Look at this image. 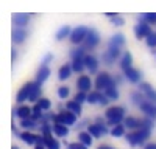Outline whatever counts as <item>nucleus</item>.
Returning a JSON list of instances; mask_svg holds the SVG:
<instances>
[{
	"mask_svg": "<svg viewBox=\"0 0 156 149\" xmlns=\"http://www.w3.org/2000/svg\"><path fill=\"white\" fill-rule=\"evenodd\" d=\"M87 33H89V28H86V27H83V25H81V27H76V28L72 30L69 39H70V42L73 45H83L84 41H86Z\"/></svg>",
	"mask_w": 156,
	"mask_h": 149,
	"instance_id": "obj_7",
	"label": "nucleus"
},
{
	"mask_svg": "<svg viewBox=\"0 0 156 149\" xmlns=\"http://www.w3.org/2000/svg\"><path fill=\"white\" fill-rule=\"evenodd\" d=\"M114 84H115V82H114V78L111 76L109 73H106V71L97 73V78H95V82H94V85H95L97 90L105 92L108 87H111V85H114Z\"/></svg>",
	"mask_w": 156,
	"mask_h": 149,
	"instance_id": "obj_5",
	"label": "nucleus"
},
{
	"mask_svg": "<svg viewBox=\"0 0 156 149\" xmlns=\"http://www.w3.org/2000/svg\"><path fill=\"white\" fill-rule=\"evenodd\" d=\"M44 146L47 149H59L61 147L59 141L56 138H53V135H51V137H44Z\"/></svg>",
	"mask_w": 156,
	"mask_h": 149,
	"instance_id": "obj_33",
	"label": "nucleus"
},
{
	"mask_svg": "<svg viewBox=\"0 0 156 149\" xmlns=\"http://www.w3.org/2000/svg\"><path fill=\"white\" fill-rule=\"evenodd\" d=\"M31 112H33V107L20 104V106L14 110V115H16L17 118H20V120H25V118H30V117H31Z\"/></svg>",
	"mask_w": 156,
	"mask_h": 149,
	"instance_id": "obj_23",
	"label": "nucleus"
},
{
	"mask_svg": "<svg viewBox=\"0 0 156 149\" xmlns=\"http://www.w3.org/2000/svg\"><path fill=\"white\" fill-rule=\"evenodd\" d=\"M120 58H122L120 48L119 47H111V45H108L106 51L101 55V61H103V64H106V65L115 64V61H120Z\"/></svg>",
	"mask_w": 156,
	"mask_h": 149,
	"instance_id": "obj_4",
	"label": "nucleus"
},
{
	"mask_svg": "<svg viewBox=\"0 0 156 149\" xmlns=\"http://www.w3.org/2000/svg\"><path fill=\"white\" fill-rule=\"evenodd\" d=\"M34 149H47V147H45V146H42V144H36V146H34Z\"/></svg>",
	"mask_w": 156,
	"mask_h": 149,
	"instance_id": "obj_48",
	"label": "nucleus"
},
{
	"mask_svg": "<svg viewBox=\"0 0 156 149\" xmlns=\"http://www.w3.org/2000/svg\"><path fill=\"white\" fill-rule=\"evenodd\" d=\"M51 129H53V134L59 138H64V137L69 135V126L66 124H61V123H53L51 124Z\"/></svg>",
	"mask_w": 156,
	"mask_h": 149,
	"instance_id": "obj_21",
	"label": "nucleus"
},
{
	"mask_svg": "<svg viewBox=\"0 0 156 149\" xmlns=\"http://www.w3.org/2000/svg\"><path fill=\"white\" fill-rule=\"evenodd\" d=\"M105 118H106V124L111 127L115 126V124H120L125 120V109L122 106H111L105 112Z\"/></svg>",
	"mask_w": 156,
	"mask_h": 149,
	"instance_id": "obj_1",
	"label": "nucleus"
},
{
	"mask_svg": "<svg viewBox=\"0 0 156 149\" xmlns=\"http://www.w3.org/2000/svg\"><path fill=\"white\" fill-rule=\"evenodd\" d=\"M11 149H19V147H17V146H12V147H11Z\"/></svg>",
	"mask_w": 156,
	"mask_h": 149,
	"instance_id": "obj_49",
	"label": "nucleus"
},
{
	"mask_svg": "<svg viewBox=\"0 0 156 149\" xmlns=\"http://www.w3.org/2000/svg\"><path fill=\"white\" fill-rule=\"evenodd\" d=\"M131 101H133L136 106H140L142 103L147 101V96L142 93L140 90H137V92H133V93H131Z\"/></svg>",
	"mask_w": 156,
	"mask_h": 149,
	"instance_id": "obj_36",
	"label": "nucleus"
},
{
	"mask_svg": "<svg viewBox=\"0 0 156 149\" xmlns=\"http://www.w3.org/2000/svg\"><path fill=\"white\" fill-rule=\"evenodd\" d=\"M98 149H114L112 146H108V144H101V146H98Z\"/></svg>",
	"mask_w": 156,
	"mask_h": 149,
	"instance_id": "obj_47",
	"label": "nucleus"
},
{
	"mask_svg": "<svg viewBox=\"0 0 156 149\" xmlns=\"http://www.w3.org/2000/svg\"><path fill=\"white\" fill-rule=\"evenodd\" d=\"M20 127L25 129V131H33V129H37L39 127V121L33 120L31 117L30 118H25V120H20Z\"/></svg>",
	"mask_w": 156,
	"mask_h": 149,
	"instance_id": "obj_27",
	"label": "nucleus"
},
{
	"mask_svg": "<svg viewBox=\"0 0 156 149\" xmlns=\"http://www.w3.org/2000/svg\"><path fill=\"white\" fill-rule=\"evenodd\" d=\"M139 90L147 96L148 101H151V103H154V104H156V90L153 89V87H151L148 82H140Z\"/></svg>",
	"mask_w": 156,
	"mask_h": 149,
	"instance_id": "obj_14",
	"label": "nucleus"
},
{
	"mask_svg": "<svg viewBox=\"0 0 156 149\" xmlns=\"http://www.w3.org/2000/svg\"><path fill=\"white\" fill-rule=\"evenodd\" d=\"M154 55H156V53H154Z\"/></svg>",
	"mask_w": 156,
	"mask_h": 149,
	"instance_id": "obj_50",
	"label": "nucleus"
},
{
	"mask_svg": "<svg viewBox=\"0 0 156 149\" xmlns=\"http://www.w3.org/2000/svg\"><path fill=\"white\" fill-rule=\"evenodd\" d=\"M31 14H14L12 16V23L16 28H25L30 23Z\"/></svg>",
	"mask_w": 156,
	"mask_h": 149,
	"instance_id": "obj_17",
	"label": "nucleus"
},
{
	"mask_svg": "<svg viewBox=\"0 0 156 149\" xmlns=\"http://www.w3.org/2000/svg\"><path fill=\"white\" fill-rule=\"evenodd\" d=\"M73 99H75L76 103H80V104L87 103V93H86V92H80V90H78V92H76V95L73 96Z\"/></svg>",
	"mask_w": 156,
	"mask_h": 149,
	"instance_id": "obj_40",
	"label": "nucleus"
},
{
	"mask_svg": "<svg viewBox=\"0 0 156 149\" xmlns=\"http://www.w3.org/2000/svg\"><path fill=\"white\" fill-rule=\"evenodd\" d=\"M70 33H72V28L70 27H61L58 31H56V41H64L66 37H70Z\"/></svg>",
	"mask_w": 156,
	"mask_h": 149,
	"instance_id": "obj_35",
	"label": "nucleus"
},
{
	"mask_svg": "<svg viewBox=\"0 0 156 149\" xmlns=\"http://www.w3.org/2000/svg\"><path fill=\"white\" fill-rule=\"evenodd\" d=\"M19 138L23 143H27L28 146H36L37 144V140H39V135L33 134L31 131H23V132L19 134Z\"/></svg>",
	"mask_w": 156,
	"mask_h": 149,
	"instance_id": "obj_13",
	"label": "nucleus"
},
{
	"mask_svg": "<svg viewBox=\"0 0 156 149\" xmlns=\"http://www.w3.org/2000/svg\"><path fill=\"white\" fill-rule=\"evenodd\" d=\"M108 45H111V47H119V48H122V47L125 45V36H123V34H120V33L114 34V36L111 37V41H109V44H108Z\"/></svg>",
	"mask_w": 156,
	"mask_h": 149,
	"instance_id": "obj_30",
	"label": "nucleus"
},
{
	"mask_svg": "<svg viewBox=\"0 0 156 149\" xmlns=\"http://www.w3.org/2000/svg\"><path fill=\"white\" fill-rule=\"evenodd\" d=\"M151 25L147 23V22H142L139 20V23L134 27V36L137 41H142V39H147V37L151 34Z\"/></svg>",
	"mask_w": 156,
	"mask_h": 149,
	"instance_id": "obj_8",
	"label": "nucleus"
},
{
	"mask_svg": "<svg viewBox=\"0 0 156 149\" xmlns=\"http://www.w3.org/2000/svg\"><path fill=\"white\" fill-rule=\"evenodd\" d=\"M145 42H147V45L150 47V48H156V33L153 31L147 39H145Z\"/></svg>",
	"mask_w": 156,
	"mask_h": 149,
	"instance_id": "obj_42",
	"label": "nucleus"
},
{
	"mask_svg": "<svg viewBox=\"0 0 156 149\" xmlns=\"http://www.w3.org/2000/svg\"><path fill=\"white\" fill-rule=\"evenodd\" d=\"M114 82H115V84L122 82V76H120V74H115V76H114Z\"/></svg>",
	"mask_w": 156,
	"mask_h": 149,
	"instance_id": "obj_46",
	"label": "nucleus"
},
{
	"mask_svg": "<svg viewBox=\"0 0 156 149\" xmlns=\"http://www.w3.org/2000/svg\"><path fill=\"white\" fill-rule=\"evenodd\" d=\"M108 98H109V101H115V99H119V90H117V84L108 87V89L103 92Z\"/></svg>",
	"mask_w": 156,
	"mask_h": 149,
	"instance_id": "obj_34",
	"label": "nucleus"
},
{
	"mask_svg": "<svg viewBox=\"0 0 156 149\" xmlns=\"http://www.w3.org/2000/svg\"><path fill=\"white\" fill-rule=\"evenodd\" d=\"M119 64H120V68L123 71L126 68H129V67H133V56H131V53H129V51H123L122 53V58L119 61Z\"/></svg>",
	"mask_w": 156,
	"mask_h": 149,
	"instance_id": "obj_24",
	"label": "nucleus"
},
{
	"mask_svg": "<svg viewBox=\"0 0 156 149\" xmlns=\"http://www.w3.org/2000/svg\"><path fill=\"white\" fill-rule=\"evenodd\" d=\"M31 85H30V98H28V101H31V103H36L39 98H41V92H42V89H41V82H37V81H31L30 82Z\"/></svg>",
	"mask_w": 156,
	"mask_h": 149,
	"instance_id": "obj_15",
	"label": "nucleus"
},
{
	"mask_svg": "<svg viewBox=\"0 0 156 149\" xmlns=\"http://www.w3.org/2000/svg\"><path fill=\"white\" fill-rule=\"evenodd\" d=\"M123 124H125V127L129 129V131L140 129V120L136 118V117H126V118L123 120Z\"/></svg>",
	"mask_w": 156,
	"mask_h": 149,
	"instance_id": "obj_26",
	"label": "nucleus"
},
{
	"mask_svg": "<svg viewBox=\"0 0 156 149\" xmlns=\"http://www.w3.org/2000/svg\"><path fill=\"white\" fill-rule=\"evenodd\" d=\"M76 118L78 115H75L73 112L70 110H61L59 114L53 115V123H61V124H66V126H73L76 123Z\"/></svg>",
	"mask_w": 156,
	"mask_h": 149,
	"instance_id": "obj_6",
	"label": "nucleus"
},
{
	"mask_svg": "<svg viewBox=\"0 0 156 149\" xmlns=\"http://www.w3.org/2000/svg\"><path fill=\"white\" fill-rule=\"evenodd\" d=\"M87 103H89V104L108 106L109 98L103 93V92H100V90H94V92H89V93H87Z\"/></svg>",
	"mask_w": 156,
	"mask_h": 149,
	"instance_id": "obj_9",
	"label": "nucleus"
},
{
	"mask_svg": "<svg viewBox=\"0 0 156 149\" xmlns=\"http://www.w3.org/2000/svg\"><path fill=\"white\" fill-rule=\"evenodd\" d=\"M92 85H94V82L90 81V76H87V74H81V76L76 79V89L80 92L89 93L90 89H92Z\"/></svg>",
	"mask_w": 156,
	"mask_h": 149,
	"instance_id": "obj_11",
	"label": "nucleus"
},
{
	"mask_svg": "<svg viewBox=\"0 0 156 149\" xmlns=\"http://www.w3.org/2000/svg\"><path fill=\"white\" fill-rule=\"evenodd\" d=\"M87 131L90 132V135H92L94 138H101V137H105L106 134H109L108 124L103 121L101 118H97V121L94 124H89Z\"/></svg>",
	"mask_w": 156,
	"mask_h": 149,
	"instance_id": "obj_3",
	"label": "nucleus"
},
{
	"mask_svg": "<svg viewBox=\"0 0 156 149\" xmlns=\"http://www.w3.org/2000/svg\"><path fill=\"white\" fill-rule=\"evenodd\" d=\"M98 44H100V36H98V33H97L95 30L90 28L89 33H87V36H86V41H84L83 47H84L86 50H94Z\"/></svg>",
	"mask_w": 156,
	"mask_h": 149,
	"instance_id": "obj_10",
	"label": "nucleus"
},
{
	"mask_svg": "<svg viewBox=\"0 0 156 149\" xmlns=\"http://www.w3.org/2000/svg\"><path fill=\"white\" fill-rule=\"evenodd\" d=\"M67 149H87V146L83 144L81 141H75V143H70L67 146Z\"/></svg>",
	"mask_w": 156,
	"mask_h": 149,
	"instance_id": "obj_43",
	"label": "nucleus"
},
{
	"mask_svg": "<svg viewBox=\"0 0 156 149\" xmlns=\"http://www.w3.org/2000/svg\"><path fill=\"white\" fill-rule=\"evenodd\" d=\"M150 134H151V131H148V129H136V131H129L125 135V138L131 146H140L150 138Z\"/></svg>",
	"mask_w": 156,
	"mask_h": 149,
	"instance_id": "obj_2",
	"label": "nucleus"
},
{
	"mask_svg": "<svg viewBox=\"0 0 156 149\" xmlns=\"http://www.w3.org/2000/svg\"><path fill=\"white\" fill-rule=\"evenodd\" d=\"M73 73V68H72V64H64L59 67L58 70V79L59 81H66L70 78V74Z\"/></svg>",
	"mask_w": 156,
	"mask_h": 149,
	"instance_id": "obj_22",
	"label": "nucleus"
},
{
	"mask_svg": "<svg viewBox=\"0 0 156 149\" xmlns=\"http://www.w3.org/2000/svg\"><path fill=\"white\" fill-rule=\"evenodd\" d=\"M78 141H81L83 144H86V146L89 147V146H92L94 137L90 135V132H89V131H83V132L78 134Z\"/></svg>",
	"mask_w": 156,
	"mask_h": 149,
	"instance_id": "obj_29",
	"label": "nucleus"
},
{
	"mask_svg": "<svg viewBox=\"0 0 156 149\" xmlns=\"http://www.w3.org/2000/svg\"><path fill=\"white\" fill-rule=\"evenodd\" d=\"M42 115H44V110L39 107L37 104H34V106H33V112H31V118L36 120V121H41Z\"/></svg>",
	"mask_w": 156,
	"mask_h": 149,
	"instance_id": "obj_38",
	"label": "nucleus"
},
{
	"mask_svg": "<svg viewBox=\"0 0 156 149\" xmlns=\"http://www.w3.org/2000/svg\"><path fill=\"white\" fill-rule=\"evenodd\" d=\"M69 93H70V90H69V87H66V85H62V87H59V89H58V96L61 99H66L69 96Z\"/></svg>",
	"mask_w": 156,
	"mask_h": 149,
	"instance_id": "obj_41",
	"label": "nucleus"
},
{
	"mask_svg": "<svg viewBox=\"0 0 156 149\" xmlns=\"http://www.w3.org/2000/svg\"><path fill=\"white\" fill-rule=\"evenodd\" d=\"M66 109L70 110V112H73V114L78 115V117H80V115H81V112H83L81 104H80V103H76L75 99H72V101H67V103H66Z\"/></svg>",
	"mask_w": 156,
	"mask_h": 149,
	"instance_id": "obj_31",
	"label": "nucleus"
},
{
	"mask_svg": "<svg viewBox=\"0 0 156 149\" xmlns=\"http://www.w3.org/2000/svg\"><path fill=\"white\" fill-rule=\"evenodd\" d=\"M140 110L145 114V117H150V118H156V104L154 103H151V101H147L145 103H142L140 106Z\"/></svg>",
	"mask_w": 156,
	"mask_h": 149,
	"instance_id": "obj_18",
	"label": "nucleus"
},
{
	"mask_svg": "<svg viewBox=\"0 0 156 149\" xmlns=\"http://www.w3.org/2000/svg\"><path fill=\"white\" fill-rule=\"evenodd\" d=\"M144 149H156V143H148L144 146Z\"/></svg>",
	"mask_w": 156,
	"mask_h": 149,
	"instance_id": "obj_45",
	"label": "nucleus"
},
{
	"mask_svg": "<svg viewBox=\"0 0 156 149\" xmlns=\"http://www.w3.org/2000/svg\"><path fill=\"white\" fill-rule=\"evenodd\" d=\"M30 82H27L25 85H22V89L17 92V96H16V101L19 104L25 103V101H28V98H30Z\"/></svg>",
	"mask_w": 156,
	"mask_h": 149,
	"instance_id": "obj_20",
	"label": "nucleus"
},
{
	"mask_svg": "<svg viewBox=\"0 0 156 149\" xmlns=\"http://www.w3.org/2000/svg\"><path fill=\"white\" fill-rule=\"evenodd\" d=\"M36 104L39 106V107H41L42 110H48L50 107H51V103H50V99H47V98H39L37 99V101H36Z\"/></svg>",
	"mask_w": 156,
	"mask_h": 149,
	"instance_id": "obj_39",
	"label": "nucleus"
},
{
	"mask_svg": "<svg viewBox=\"0 0 156 149\" xmlns=\"http://www.w3.org/2000/svg\"><path fill=\"white\" fill-rule=\"evenodd\" d=\"M84 64H86V70H87L90 74L98 73V59H97L94 55L87 53V55L84 56Z\"/></svg>",
	"mask_w": 156,
	"mask_h": 149,
	"instance_id": "obj_12",
	"label": "nucleus"
},
{
	"mask_svg": "<svg viewBox=\"0 0 156 149\" xmlns=\"http://www.w3.org/2000/svg\"><path fill=\"white\" fill-rule=\"evenodd\" d=\"M139 20L147 22L150 25H156V12H147V14H140Z\"/></svg>",
	"mask_w": 156,
	"mask_h": 149,
	"instance_id": "obj_37",
	"label": "nucleus"
},
{
	"mask_svg": "<svg viewBox=\"0 0 156 149\" xmlns=\"http://www.w3.org/2000/svg\"><path fill=\"white\" fill-rule=\"evenodd\" d=\"M51 61H53V55H51V53H48V55H45V56H44V61H42V64L48 65V62H51Z\"/></svg>",
	"mask_w": 156,
	"mask_h": 149,
	"instance_id": "obj_44",
	"label": "nucleus"
},
{
	"mask_svg": "<svg viewBox=\"0 0 156 149\" xmlns=\"http://www.w3.org/2000/svg\"><path fill=\"white\" fill-rule=\"evenodd\" d=\"M106 17L109 19V22L115 27H123L125 25V19L120 14H115V12H106Z\"/></svg>",
	"mask_w": 156,
	"mask_h": 149,
	"instance_id": "obj_28",
	"label": "nucleus"
},
{
	"mask_svg": "<svg viewBox=\"0 0 156 149\" xmlns=\"http://www.w3.org/2000/svg\"><path fill=\"white\" fill-rule=\"evenodd\" d=\"M125 131H126V127H125V124H115V126H112L111 127V131H109V134L114 137V138H119V137H123L125 135Z\"/></svg>",
	"mask_w": 156,
	"mask_h": 149,
	"instance_id": "obj_32",
	"label": "nucleus"
},
{
	"mask_svg": "<svg viewBox=\"0 0 156 149\" xmlns=\"http://www.w3.org/2000/svg\"><path fill=\"white\" fill-rule=\"evenodd\" d=\"M123 74H125V78L131 82V84H137V82H140V78H142V73L137 70V68H134V67H129V68H126L125 71H123Z\"/></svg>",
	"mask_w": 156,
	"mask_h": 149,
	"instance_id": "obj_16",
	"label": "nucleus"
},
{
	"mask_svg": "<svg viewBox=\"0 0 156 149\" xmlns=\"http://www.w3.org/2000/svg\"><path fill=\"white\" fill-rule=\"evenodd\" d=\"M50 76V68H48V65H45V64H42L41 67H39V70H37V73H36V81L37 82H45L47 81V78Z\"/></svg>",
	"mask_w": 156,
	"mask_h": 149,
	"instance_id": "obj_25",
	"label": "nucleus"
},
{
	"mask_svg": "<svg viewBox=\"0 0 156 149\" xmlns=\"http://www.w3.org/2000/svg\"><path fill=\"white\" fill-rule=\"evenodd\" d=\"M11 37H12V42H16V44H22V42L28 37V31L25 30V28H16V27H14Z\"/></svg>",
	"mask_w": 156,
	"mask_h": 149,
	"instance_id": "obj_19",
	"label": "nucleus"
}]
</instances>
